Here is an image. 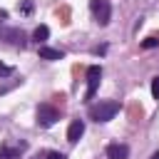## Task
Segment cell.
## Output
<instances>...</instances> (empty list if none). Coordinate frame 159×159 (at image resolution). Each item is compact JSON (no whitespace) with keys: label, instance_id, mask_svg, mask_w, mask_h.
I'll list each match as a JSON object with an SVG mask.
<instances>
[{"label":"cell","instance_id":"6da1fadb","mask_svg":"<svg viewBox=\"0 0 159 159\" xmlns=\"http://www.w3.org/2000/svg\"><path fill=\"white\" fill-rule=\"evenodd\" d=\"M119 112V104L112 102V99H104V102H97V104H89V119L94 122H109L114 114Z\"/></svg>","mask_w":159,"mask_h":159},{"label":"cell","instance_id":"7a4b0ae2","mask_svg":"<svg viewBox=\"0 0 159 159\" xmlns=\"http://www.w3.org/2000/svg\"><path fill=\"white\" fill-rule=\"evenodd\" d=\"M89 10H92V15H94V20H97L99 25H109V20H112V7H109L107 0H92V2H89Z\"/></svg>","mask_w":159,"mask_h":159},{"label":"cell","instance_id":"3957f363","mask_svg":"<svg viewBox=\"0 0 159 159\" xmlns=\"http://www.w3.org/2000/svg\"><path fill=\"white\" fill-rule=\"evenodd\" d=\"M57 119H60V112L52 104H40L37 107V124L40 127H52Z\"/></svg>","mask_w":159,"mask_h":159},{"label":"cell","instance_id":"277c9868","mask_svg":"<svg viewBox=\"0 0 159 159\" xmlns=\"http://www.w3.org/2000/svg\"><path fill=\"white\" fill-rule=\"evenodd\" d=\"M99 80H102V70L97 65L87 67V92H84V99H92L94 97V92L99 87Z\"/></svg>","mask_w":159,"mask_h":159},{"label":"cell","instance_id":"5b68a950","mask_svg":"<svg viewBox=\"0 0 159 159\" xmlns=\"http://www.w3.org/2000/svg\"><path fill=\"white\" fill-rule=\"evenodd\" d=\"M0 40H5V42H10V45H25L27 40H25V32L20 30V27H0Z\"/></svg>","mask_w":159,"mask_h":159},{"label":"cell","instance_id":"8992f818","mask_svg":"<svg viewBox=\"0 0 159 159\" xmlns=\"http://www.w3.org/2000/svg\"><path fill=\"white\" fill-rule=\"evenodd\" d=\"M82 134H84V124H82L80 119H75V122L70 124V129H67V142H70V144H77Z\"/></svg>","mask_w":159,"mask_h":159},{"label":"cell","instance_id":"52a82bcc","mask_svg":"<svg viewBox=\"0 0 159 159\" xmlns=\"http://www.w3.org/2000/svg\"><path fill=\"white\" fill-rule=\"evenodd\" d=\"M127 157H129L127 144H109L107 147V159H127Z\"/></svg>","mask_w":159,"mask_h":159},{"label":"cell","instance_id":"ba28073f","mask_svg":"<svg viewBox=\"0 0 159 159\" xmlns=\"http://www.w3.org/2000/svg\"><path fill=\"white\" fill-rule=\"evenodd\" d=\"M40 57H42V60H62V57H65V52H62V50H55V47H45V45H42V47H40Z\"/></svg>","mask_w":159,"mask_h":159},{"label":"cell","instance_id":"9c48e42d","mask_svg":"<svg viewBox=\"0 0 159 159\" xmlns=\"http://www.w3.org/2000/svg\"><path fill=\"white\" fill-rule=\"evenodd\" d=\"M47 37H50V27H47V25H37V27H35V32H32V40L45 42Z\"/></svg>","mask_w":159,"mask_h":159},{"label":"cell","instance_id":"30bf717a","mask_svg":"<svg viewBox=\"0 0 159 159\" xmlns=\"http://www.w3.org/2000/svg\"><path fill=\"white\" fill-rule=\"evenodd\" d=\"M20 152H22V147H20V149H2V152H0V159H17Z\"/></svg>","mask_w":159,"mask_h":159},{"label":"cell","instance_id":"8fae6325","mask_svg":"<svg viewBox=\"0 0 159 159\" xmlns=\"http://www.w3.org/2000/svg\"><path fill=\"white\" fill-rule=\"evenodd\" d=\"M35 159H65V154H60V152H42Z\"/></svg>","mask_w":159,"mask_h":159},{"label":"cell","instance_id":"7c38bea8","mask_svg":"<svg viewBox=\"0 0 159 159\" xmlns=\"http://www.w3.org/2000/svg\"><path fill=\"white\" fill-rule=\"evenodd\" d=\"M157 45H159V40H157V37H147V40L142 42V47H144V50H152V47H157Z\"/></svg>","mask_w":159,"mask_h":159},{"label":"cell","instance_id":"4fadbf2b","mask_svg":"<svg viewBox=\"0 0 159 159\" xmlns=\"http://www.w3.org/2000/svg\"><path fill=\"white\" fill-rule=\"evenodd\" d=\"M152 97H154V99H159V77H154V80H152Z\"/></svg>","mask_w":159,"mask_h":159},{"label":"cell","instance_id":"5bb4252c","mask_svg":"<svg viewBox=\"0 0 159 159\" xmlns=\"http://www.w3.org/2000/svg\"><path fill=\"white\" fill-rule=\"evenodd\" d=\"M7 75H12V67H7V65L0 62V77H7Z\"/></svg>","mask_w":159,"mask_h":159},{"label":"cell","instance_id":"9a60e30c","mask_svg":"<svg viewBox=\"0 0 159 159\" xmlns=\"http://www.w3.org/2000/svg\"><path fill=\"white\" fill-rule=\"evenodd\" d=\"M152 159H159V152H154V154H152Z\"/></svg>","mask_w":159,"mask_h":159}]
</instances>
